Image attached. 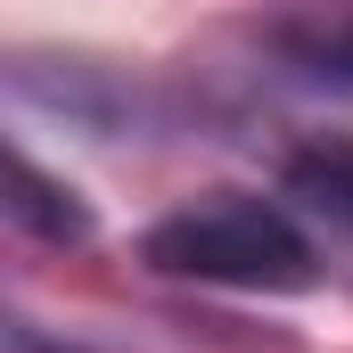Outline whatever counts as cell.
<instances>
[{"instance_id":"obj_1","label":"cell","mask_w":353,"mask_h":353,"mask_svg":"<svg viewBox=\"0 0 353 353\" xmlns=\"http://www.w3.org/2000/svg\"><path fill=\"white\" fill-rule=\"evenodd\" d=\"M140 263L165 271V279H197V288L296 296V288L321 279V247L296 222V205L222 189V197H197V205H173L165 222H148Z\"/></svg>"},{"instance_id":"obj_2","label":"cell","mask_w":353,"mask_h":353,"mask_svg":"<svg viewBox=\"0 0 353 353\" xmlns=\"http://www.w3.org/2000/svg\"><path fill=\"white\" fill-rule=\"evenodd\" d=\"M255 41H263V58L288 83L353 90V8H329V17H271Z\"/></svg>"},{"instance_id":"obj_3","label":"cell","mask_w":353,"mask_h":353,"mask_svg":"<svg viewBox=\"0 0 353 353\" xmlns=\"http://www.w3.org/2000/svg\"><path fill=\"white\" fill-rule=\"evenodd\" d=\"M8 222L25 239H41V247H90V205L58 173H41L25 148L8 157Z\"/></svg>"},{"instance_id":"obj_4","label":"cell","mask_w":353,"mask_h":353,"mask_svg":"<svg viewBox=\"0 0 353 353\" xmlns=\"http://www.w3.org/2000/svg\"><path fill=\"white\" fill-rule=\"evenodd\" d=\"M288 197L304 205V214H321V222H337L353 239V132H321V140H304L296 157H288Z\"/></svg>"}]
</instances>
